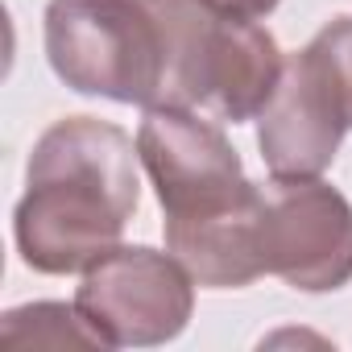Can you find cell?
I'll return each mask as SVG.
<instances>
[{"instance_id": "cell-1", "label": "cell", "mask_w": 352, "mask_h": 352, "mask_svg": "<svg viewBox=\"0 0 352 352\" xmlns=\"http://www.w3.org/2000/svg\"><path fill=\"white\" fill-rule=\"evenodd\" d=\"M137 141L100 116L54 120L25 166L13 241L34 274H83L108 257L141 204Z\"/></svg>"}, {"instance_id": "cell-2", "label": "cell", "mask_w": 352, "mask_h": 352, "mask_svg": "<svg viewBox=\"0 0 352 352\" xmlns=\"http://www.w3.org/2000/svg\"><path fill=\"white\" fill-rule=\"evenodd\" d=\"M162 30V91L153 108H195L224 124L257 120L282 79L278 38L212 0H145Z\"/></svg>"}, {"instance_id": "cell-3", "label": "cell", "mask_w": 352, "mask_h": 352, "mask_svg": "<svg viewBox=\"0 0 352 352\" xmlns=\"http://www.w3.org/2000/svg\"><path fill=\"white\" fill-rule=\"evenodd\" d=\"M50 71L79 96L153 108L162 91V30L145 0H50Z\"/></svg>"}, {"instance_id": "cell-4", "label": "cell", "mask_w": 352, "mask_h": 352, "mask_svg": "<svg viewBox=\"0 0 352 352\" xmlns=\"http://www.w3.org/2000/svg\"><path fill=\"white\" fill-rule=\"evenodd\" d=\"M195 278L170 249L116 245L75 290V307L104 348H153L179 340L195 311Z\"/></svg>"}, {"instance_id": "cell-5", "label": "cell", "mask_w": 352, "mask_h": 352, "mask_svg": "<svg viewBox=\"0 0 352 352\" xmlns=\"http://www.w3.org/2000/svg\"><path fill=\"white\" fill-rule=\"evenodd\" d=\"M137 153L166 220L220 212L253 187L224 129L204 120L195 108H145Z\"/></svg>"}, {"instance_id": "cell-6", "label": "cell", "mask_w": 352, "mask_h": 352, "mask_svg": "<svg viewBox=\"0 0 352 352\" xmlns=\"http://www.w3.org/2000/svg\"><path fill=\"white\" fill-rule=\"evenodd\" d=\"M261 261L302 294L352 282V204L323 179H270L261 187Z\"/></svg>"}, {"instance_id": "cell-7", "label": "cell", "mask_w": 352, "mask_h": 352, "mask_svg": "<svg viewBox=\"0 0 352 352\" xmlns=\"http://www.w3.org/2000/svg\"><path fill=\"white\" fill-rule=\"evenodd\" d=\"M348 133V116L302 46L286 58L282 79L270 96V104L257 116V145L274 179H319L336 162L340 141Z\"/></svg>"}, {"instance_id": "cell-8", "label": "cell", "mask_w": 352, "mask_h": 352, "mask_svg": "<svg viewBox=\"0 0 352 352\" xmlns=\"http://www.w3.org/2000/svg\"><path fill=\"white\" fill-rule=\"evenodd\" d=\"M261 212L265 195L253 183L236 204L195 216L166 220V249L187 265V274L208 290H241L265 274L261 261Z\"/></svg>"}, {"instance_id": "cell-9", "label": "cell", "mask_w": 352, "mask_h": 352, "mask_svg": "<svg viewBox=\"0 0 352 352\" xmlns=\"http://www.w3.org/2000/svg\"><path fill=\"white\" fill-rule=\"evenodd\" d=\"M0 344L9 348H104L83 311L71 302H30L0 319Z\"/></svg>"}, {"instance_id": "cell-10", "label": "cell", "mask_w": 352, "mask_h": 352, "mask_svg": "<svg viewBox=\"0 0 352 352\" xmlns=\"http://www.w3.org/2000/svg\"><path fill=\"white\" fill-rule=\"evenodd\" d=\"M311 58L319 63V71L327 75L344 116H348V129H352V13L327 21L311 42H307Z\"/></svg>"}, {"instance_id": "cell-11", "label": "cell", "mask_w": 352, "mask_h": 352, "mask_svg": "<svg viewBox=\"0 0 352 352\" xmlns=\"http://www.w3.org/2000/svg\"><path fill=\"white\" fill-rule=\"evenodd\" d=\"M216 9H224V13H236V17H253V21H261V17H270L282 0H212Z\"/></svg>"}]
</instances>
